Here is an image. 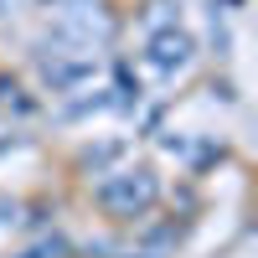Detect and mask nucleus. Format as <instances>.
I'll return each instance as SVG.
<instances>
[{"instance_id":"1","label":"nucleus","mask_w":258,"mask_h":258,"mask_svg":"<svg viewBox=\"0 0 258 258\" xmlns=\"http://www.w3.org/2000/svg\"><path fill=\"white\" fill-rule=\"evenodd\" d=\"M160 197V181H155V170H114L109 181H98V202L103 212H114V217H140V212H150Z\"/></svg>"},{"instance_id":"2","label":"nucleus","mask_w":258,"mask_h":258,"mask_svg":"<svg viewBox=\"0 0 258 258\" xmlns=\"http://www.w3.org/2000/svg\"><path fill=\"white\" fill-rule=\"evenodd\" d=\"M191 57H197V41H191V31H181V26L150 31V62H155L160 73H181Z\"/></svg>"}]
</instances>
